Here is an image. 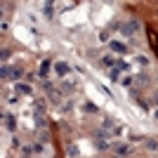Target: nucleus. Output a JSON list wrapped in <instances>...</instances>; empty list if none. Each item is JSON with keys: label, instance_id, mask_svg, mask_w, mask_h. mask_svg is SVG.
Masks as SVG:
<instances>
[{"label": "nucleus", "instance_id": "nucleus-23", "mask_svg": "<svg viewBox=\"0 0 158 158\" xmlns=\"http://www.w3.org/2000/svg\"><path fill=\"white\" fill-rule=\"evenodd\" d=\"M120 83H123V85H125V87H130V85H132V78H130V76H127V78H123V80H120Z\"/></svg>", "mask_w": 158, "mask_h": 158}, {"label": "nucleus", "instance_id": "nucleus-24", "mask_svg": "<svg viewBox=\"0 0 158 158\" xmlns=\"http://www.w3.org/2000/svg\"><path fill=\"white\" fill-rule=\"evenodd\" d=\"M153 102H156V104H158V92H156V94H153Z\"/></svg>", "mask_w": 158, "mask_h": 158}, {"label": "nucleus", "instance_id": "nucleus-19", "mask_svg": "<svg viewBox=\"0 0 158 158\" xmlns=\"http://www.w3.org/2000/svg\"><path fill=\"white\" fill-rule=\"evenodd\" d=\"M21 156H24V158H31V156H33V149H28V146H24V149H21Z\"/></svg>", "mask_w": 158, "mask_h": 158}, {"label": "nucleus", "instance_id": "nucleus-18", "mask_svg": "<svg viewBox=\"0 0 158 158\" xmlns=\"http://www.w3.org/2000/svg\"><path fill=\"white\" fill-rule=\"evenodd\" d=\"M85 111L87 113H97V106H94L92 102H87V104H85Z\"/></svg>", "mask_w": 158, "mask_h": 158}, {"label": "nucleus", "instance_id": "nucleus-25", "mask_svg": "<svg viewBox=\"0 0 158 158\" xmlns=\"http://www.w3.org/2000/svg\"><path fill=\"white\" fill-rule=\"evenodd\" d=\"M156 118H158V111H156Z\"/></svg>", "mask_w": 158, "mask_h": 158}, {"label": "nucleus", "instance_id": "nucleus-22", "mask_svg": "<svg viewBox=\"0 0 158 158\" xmlns=\"http://www.w3.org/2000/svg\"><path fill=\"white\" fill-rule=\"evenodd\" d=\"M33 151H38V153H43V151H45V146H43V144H40V142H38V144L33 146Z\"/></svg>", "mask_w": 158, "mask_h": 158}, {"label": "nucleus", "instance_id": "nucleus-3", "mask_svg": "<svg viewBox=\"0 0 158 158\" xmlns=\"http://www.w3.org/2000/svg\"><path fill=\"white\" fill-rule=\"evenodd\" d=\"M50 69H52V64L45 59L43 64H40V69H38V76H40V78H47V76H50Z\"/></svg>", "mask_w": 158, "mask_h": 158}, {"label": "nucleus", "instance_id": "nucleus-14", "mask_svg": "<svg viewBox=\"0 0 158 158\" xmlns=\"http://www.w3.org/2000/svg\"><path fill=\"white\" fill-rule=\"evenodd\" d=\"M102 66H106V69H113V66H116L113 57H109V54H106V57H102Z\"/></svg>", "mask_w": 158, "mask_h": 158}, {"label": "nucleus", "instance_id": "nucleus-20", "mask_svg": "<svg viewBox=\"0 0 158 158\" xmlns=\"http://www.w3.org/2000/svg\"><path fill=\"white\" fill-rule=\"evenodd\" d=\"M137 61H139V64H149V57H146V54H137Z\"/></svg>", "mask_w": 158, "mask_h": 158}, {"label": "nucleus", "instance_id": "nucleus-11", "mask_svg": "<svg viewBox=\"0 0 158 158\" xmlns=\"http://www.w3.org/2000/svg\"><path fill=\"white\" fill-rule=\"evenodd\" d=\"M61 90H64V92H73V90H76V83H73V80H64V83H61Z\"/></svg>", "mask_w": 158, "mask_h": 158}, {"label": "nucleus", "instance_id": "nucleus-9", "mask_svg": "<svg viewBox=\"0 0 158 158\" xmlns=\"http://www.w3.org/2000/svg\"><path fill=\"white\" fill-rule=\"evenodd\" d=\"M17 90H19L21 94H28V97H31V94H33L31 85H26V83H17Z\"/></svg>", "mask_w": 158, "mask_h": 158}, {"label": "nucleus", "instance_id": "nucleus-13", "mask_svg": "<svg viewBox=\"0 0 158 158\" xmlns=\"http://www.w3.org/2000/svg\"><path fill=\"white\" fill-rule=\"evenodd\" d=\"M66 153H69V156H71V158H76V156H78V153H80V149H78V146H76V144H69V146H66Z\"/></svg>", "mask_w": 158, "mask_h": 158}, {"label": "nucleus", "instance_id": "nucleus-21", "mask_svg": "<svg viewBox=\"0 0 158 158\" xmlns=\"http://www.w3.org/2000/svg\"><path fill=\"white\" fill-rule=\"evenodd\" d=\"M0 57H2V61H7V59H10V50H7V47H2V52H0Z\"/></svg>", "mask_w": 158, "mask_h": 158}, {"label": "nucleus", "instance_id": "nucleus-5", "mask_svg": "<svg viewBox=\"0 0 158 158\" xmlns=\"http://www.w3.org/2000/svg\"><path fill=\"white\" fill-rule=\"evenodd\" d=\"M2 120H5V127H7L10 132H14V130H17V118H14V116H10V113H7V116H5Z\"/></svg>", "mask_w": 158, "mask_h": 158}, {"label": "nucleus", "instance_id": "nucleus-12", "mask_svg": "<svg viewBox=\"0 0 158 158\" xmlns=\"http://www.w3.org/2000/svg\"><path fill=\"white\" fill-rule=\"evenodd\" d=\"M38 142H40V144H45V142H50V132L40 127V132H38Z\"/></svg>", "mask_w": 158, "mask_h": 158}, {"label": "nucleus", "instance_id": "nucleus-1", "mask_svg": "<svg viewBox=\"0 0 158 158\" xmlns=\"http://www.w3.org/2000/svg\"><path fill=\"white\" fill-rule=\"evenodd\" d=\"M137 28H139V21L132 19V21H127V24H120L118 31L123 33V35H132V33H137Z\"/></svg>", "mask_w": 158, "mask_h": 158}, {"label": "nucleus", "instance_id": "nucleus-2", "mask_svg": "<svg viewBox=\"0 0 158 158\" xmlns=\"http://www.w3.org/2000/svg\"><path fill=\"white\" fill-rule=\"evenodd\" d=\"M109 47H111L113 54H125V52H127V45H125V43H120V40H111V43H109Z\"/></svg>", "mask_w": 158, "mask_h": 158}, {"label": "nucleus", "instance_id": "nucleus-4", "mask_svg": "<svg viewBox=\"0 0 158 158\" xmlns=\"http://www.w3.org/2000/svg\"><path fill=\"white\" fill-rule=\"evenodd\" d=\"M54 71L59 73V76H66V73L71 71V66L66 64V61H57V64H54Z\"/></svg>", "mask_w": 158, "mask_h": 158}, {"label": "nucleus", "instance_id": "nucleus-7", "mask_svg": "<svg viewBox=\"0 0 158 158\" xmlns=\"http://www.w3.org/2000/svg\"><path fill=\"white\" fill-rule=\"evenodd\" d=\"M47 97H50V102H52V104H61V92H57V90H50V92H47Z\"/></svg>", "mask_w": 158, "mask_h": 158}, {"label": "nucleus", "instance_id": "nucleus-17", "mask_svg": "<svg viewBox=\"0 0 158 158\" xmlns=\"http://www.w3.org/2000/svg\"><path fill=\"white\" fill-rule=\"evenodd\" d=\"M10 71H12L10 66H2V69H0V76H2V80H7V78H10Z\"/></svg>", "mask_w": 158, "mask_h": 158}, {"label": "nucleus", "instance_id": "nucleus-8", "mask_svg": "<svg viewBox=\"0 0 158 158\" xmlns=\"http://www.w3.org/2000/svg\"><path fill=\"white\" fill-rule=\"evenodd\" d=\"M113 69H116L118 73H127V71H130V64H127V61H116Z\"/></svg>", "mask_w": 158, "mask_h": 158}, {"label": "nucleus", "instance_id": "nucleus-10", "mask_svg": "<svg viewBox=\"0 0 158 158\" xmlns=\"http://www.w3.org/2000/svg\"><path fill=\"white\" fill-rule=\"evenodd\" d=\"M43 14H45L47 19L54 14V5H52V2H45V5H43Z\"/></svg>", "mask_w": 158, "mask_h": 158}, {"label": "nucleus", "instance_id": "nucleus-16", "mask_svg": "<svg viewBox=\"0 0 158 158\" xmlns=\"http://www.w3.org/2000/svg\"><path fill=\"white\" fill-rule=\"evenodd\" d=\"M127 151H130V149H127V144H116V153H118V156H125Z\"/></svg>", "mask_w": 158, "mask_h": 158}, {"label": "nucleus", "instance_id": "nucleus-15", "mask_svg": "<svg viewBox=\"0 0 158 158\" xmlns=\"http://www.w3.org/2000/svg\"><path fill=\"white\" fill-rule=\"evenodd\" d=\"M144 144H146V149H149V151H158V142H156V139H146Z\"/></svg>", "mask_w": 158, "mask_h": 158}, {"label": "nucleus", "instance_id": "nucleus-6", "mask_svg": "<svg viewBox=\"0 0 158 158\" xmlns=\"http://www.w3.org/2000/svg\"><path fill=\"white\" fill-rule=\"evenodd\" d=\"M21 76H24V69H21V66H14L12 71H10V80H14V83H19Z\"/></svg>", "mask_w": 158, "mask_h": 158}]
</instances>
